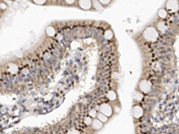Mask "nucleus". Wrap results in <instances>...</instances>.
I'll return each instance as SVG.
<instances>
[{"instance_id":"obj_1","label":"nucleus","mask_w":179,"mask_h":134,"mask_svg":"<svg viewBox=\"0 0 179 134\" xmlns=\"http://www.w3.org/2000/svg\"><path fill=\"white\" fill-rule=\"evenodd\" d=\"M142 37L145 40L154 42L158 38V32L154 27H148L142 32Z\"/></svg>"},{"instance_id":"obj_2","label":"nucleus","mask_w":179,"mask_h":134,"mask_svg":"<svg viewBox=\"0 0 179 134\" xmlns=\"http://www.w3.org/2000/svg\"><path fill=\"white\" fill-rule=\"evenodd\" d=\"M99 113L105 114L106 116L109 117L112 115V113H113V109L111 107V106H109V104H106V103H103L101 104L99 106Z\"/></svg>"},{"instance_id":"obj_3","label":"nucleus","mask_w":179,"mask_h":134,"mask_svg":"<svg viewBox=\"0 0 179 134\" xmlns=\"http://www.w3.org/2000/svg\"><path fill=\"white\" fill-rule=\"evenodd\" d=\"M151 87H152L151 83L149 80H142L140 82V84H139V89H140V90H141V92H143V93H148V92H150L151 90Z\"/></svg>"},{"instance_id":"obj_4","label":"nucleus","mask_w":179,"mask_h":134,"mask_svg":"<svg viewBox=\"0 0 179 134\" xmlns=\"http://www.w3.org/2000/svg\"><path fill=\"white\" fill-rule=\"evenodd\" d=\"M166 8L171 12H176L179 9V2L178 1H168L166 3Z\"/></svg>"},{"instance_id":"obj_5","label":"nucleus","mask_w":179,"mask_h":134,"mask_svg":"<svg viewBox=\"0 0 179 134\" xmlns=\"http://www.w3.org/2000/svg\"><path fill=\"white\" fill-rule=\"evenodd\" d=\"M132 113H133V116L134 117V118L139 119L143 115V109L140 106H134Z\"/></svg>"},{"instance_id":"obj_6","label":"nucleus","mask_w":179,"mask_h":134,"mask_svg":"<svg viewBox=\"0 0 179 134\" xmlns=\"http://www.w3.org/2000/svg\"><path fill=\"white\" fill-rule=\"evenodd\" d=\"M79 6L82 10H90L92 6V3L91 1H88V0H81V1H79Z\"/></svg>"},{"instance_id":"obj_7","label":"nucleus","mask_w":179,"mask_h":134,"mask_svg":"<svg viewBox=\"0 0 179 134\" xmlns=\"http://www.w3.org/2000/svg\"><path fill=\"white\" fill-rule=\"evenodd\" d=\"M19 71V68H18V65L13 63H11L9 65H8V72L12 74H15L18 73Z\"/></svg>"},{"instance_id":"obj_8","label":"nucleus","mask_w":179,"mask_h":134,"mask_svg":"<svg viewBox=\"0 0 179 134\" xmlns=\"http://www.w3.org/2000/svg\"><path fill=\"white\" fill-rule=\"evenodd\" d=\"M92 126L93 129H95V130H99V129L102 128V126H103V123L100 122L99 119L95 118V119H93V121H92Z\"/></svg>"},{"instance_id":"obj_9","label":"nucleus","mask_w":179,"mask_h":134,"mask_svg":"<svg viewBox=\"0 0 179 134\" xmlns=\"http://www.w3.org/2000/svg\"><path fill=\"white\" fill-rule=\"evenodd\" d=\"M46 33H47L48 36L53 37V36H55V34H56V30L53 26H48L47 29H46Z\"/></svg>"},{"instance_id":"obj_10","label":"nucleus","mask_w":179,"mask_h":134,"mask_svg":"<svg viewBox=\"0 0 179 134\" xmlns=\"http://www.w3.org/2000/svg\"><path fill=\"white\" fill-rule=\"evenodd\" d=\"M157 29L161 32H164L167 30V25L164 22H159L157 23Z\"/></svg>"},{"instance_id":"obj_11","label":"nucleus","mask_w":179,"mask_h":134,"mask_svg":"<svg viewBox=\"0 0 179 134\" xmlns=\"http://www.w3.org/2000/svg\"><path fill=\"white\" fill-rule=\"evenodd\" d=\"M158 15L159 16V17H160L161 19H165V18L167 17V15H168V13H167V11H166L165 9L161 8V9L158 10Z\"/></svg>"},{"instance_id":"obj_12","label":"nucleus","mask_w":179,"mask_h":134,"mask_svg":"<svg viewBox=\"0 0 179 134\" xmlns=\"http://www.w3.org/2000/svg\"><path fill=\"white\" fill-rule=\"evenodd\" d=\"M113 36H114V34L111 30H107L104 33V37L106 39H111L113 38Z\"/></svg>"},{"instance_id":"obj_13","label":"nucleus","mask_w":179,"mask_h":134,"mask_svg":"<svg viewBox=\"0 0 179 134\" xmlns=\"http://www.w3.org/2000/svg\"><path fill=\"white\" fill-rule=\"evenodd\" d=\"M92 6H93L97 11H100V10H102V9L104 8L103 6L100 4L99 1H93V2H92Z\"/></svg>"},{"instance_id":"obj_14","label":"nucleus","mask_w":179,"mask_h":134,"mask_svg":"<svg viewBox=\"0 0 179 134\" xmlns=\"http://www.w3.org/2000/svg\"><path fill=\"white\" fill-rule=\"evenodd\" d=\"M97 117H98V119H99L100 122H102L103 123L107 122V116H106L105 114H101V113H98Z\"/></svg>"},{"instance_id":"obj_15","label":"nucleus","mask_w":179,"mask_h":134,"mask_svg":"<svg viewBox=\"0 0 179 134\" xmlns=\"http://www.w3.org/2000/svg\"><path fill=\"white\" fill-rule=\"evenodd\" d=\"M107 97L109 100H115L116 98V94L113 91V90H109L107 94Z\"/></svg>"},{"instance_id":"obj_16","label":"nucleus","mask_w":179,"mask_h":134,"mask_svg":"<svg viewBox=\"0 0 179 134\" xmlns=\"http://www.w3.org/2000/svg\"><path fill=\"white\" fill-rule=\"evenodd\" d=\"M92 117H90V116H88V117H86V118L84 119V123L87 124V125H90V124H92Z\"/></svg>"},{"instance_id":"obj_17","label":"nucleus","mask_w":179,"mask_h":134,"mask_svg":"<svg viewBox=\"0 0 179 134\" xmlns=\"http://www.w3.org/2000/svg\"><path fill=\"white\" fill-rule=\"evenodd\" d=\"M97 115H98V114H97V111L95 109L91 110V111H90V113H89V116L90 117H96Z\"/></svg>"},{"instance_id":"obj_18","label":"nucleus","mask_w":179,"mask_h":134,"mask_svg":"<svg viewBox=\"0 0 179 134\" xmlns=\"http://www.w3.org/2000/svg\"><path fill=\"white\" fill-rule=\"evenodd\" d=\"M34 4H36V5H40V6H41V5H44L45 3H46V0H34V1H32Z\"/></svg>"},{"instance_id":"obj_19","label":"nucleus","mask_w":179,"mask_h":134,"mask_svg":"<svg viewBox=\"0 0 179 134\" xmlns=\"http://www.w3.org/2000/svg\"><path fill=\"white\" fill-rule=\"evenodd\" d=\"M67 134H81L77 130H75V129H72V130H70L69 131H68V133Z\"/></svg>"},{"instance_id":"obj_20","label":"nucleus","mask_w":179,"mask_h":134,"mask_svg":"<svg viewBox=\"0 0 179 134\" xmlns=\"http://www.w3.org/2000/svg\"><path fill=\"white\" fill-rule=\"evenodd\" d=\"M100 4L102 5V6H107V5H109V3H110V1L109 0H100Z\"/></svg>"},{"instance_id":"obj_21","label":"nucleus","mask_w":179,"mask_h":134,"mask_svg":"<svg viewBox=\"0 0 179 134\" xmlns=\"http://www.w3.org/2000/svg\"><path fill=\"white\" fill-rule=\"evenodd\" d=\"M0 6H1V10H6V5L4 3V2H1V3H0Z\"/></svg>"},{"instance_id":"obj_22","label":"nucleus","mask_w":179,"mask_h":134,"mask_svg":"<svg viewBox=\"0 0 179 134\" xmlns=\"http://www.w3.org/2000/svg\"><path fill=\"white\" fill-rule=\"evenodd\" d=\"M65 3L68 4V5H73V4L75 3V1H74V0H66Z\"/></svg>"}]
</instances>
